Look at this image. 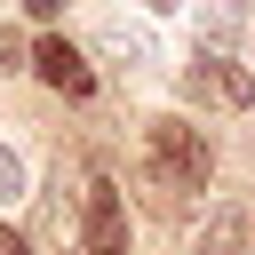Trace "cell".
Segmentation results:
<instances>
[{"label":"cell","instance_id":"1","mask_svg":"<svg viewBox=\"0 0 255 255\" xmlns=\"http://www.w3.org/2000/svg\"><path fill=\"white\" fill-rule=\"evenodd\" d=\"M143 143H151V175H159L167 191H199V183H207V135H199L191 120H151Z\"/></svg>","mask_w":255,"mask_h":255},{"label":"cell","instance_id":"2","mask_svg":"<svg viewBox=\"0 0 255 255\" xmlns=\"http://www.w3.org/2000/svg\"><path fill=\"white\" fill-rule=\"evenodd\" d=\"M183 88H191V104H223V112H247L255 104V72L231 64L223 48H199L191 72H183Z\"/></svg>","mask_w":255,"mask_h":255},{"label":"cell","instance_id":"3","mask_svg":"<svg viewBox=\"0 0 255 255\" xmlns=\"http://www.w3.org/2000/svg\"><path fill=\"white\" fill-rule=\"evenodd\" d=\"M80 247H88V255H128V207H120V191H112V183H88Z\"/></svg>","mask_w":255,"mask_h":255},{"label":"cell","instance_id":"4","mask_svg":"<svg viewBox=\"0 0 255 255\" xmlns=\"http://www.w3.org/2000/svg\"><path fill=\"white\" fill-rule=\"evenodd\" d=\"M32 72H40L48 88H64V96H96V72H88V56H80L72 40H40V48H32Z\"/></svg>","mask_w":255,"mask_h":255},{"label":"cell","instance_id":"5","mask_svg":"<svg viewBox=\"0 0 255 255\" xmlns=\"http://www.w3.org/2000/svg\"><path fill=\"white\" fill-rule=\"evenodd\" d=\"M199 32H207V48H239L247 40V0H199Z\"/></svg>","mask_w":255,"mask_h":255},{"label":"cell","instance_id":"6","mask_svg":"<svg viewBox=\"0 0 255 255\" xmlns=\"http://www.w3.org/2000/svg\"><path fill=\"white\" fill-rule=\"evenodd\" d=\"M104 48H112L120 64H159V40H151L143 24H128V16H112V24H104Z\"/></svg>","mask_w":255,"mask_h":255},{"label":"cell","instance_id":"7","mask_svg":"<svg viewBox=\"0 0 255 255\" xmlns=\"http://www.w3.org/2000/svg\"><path fill=\"white\" fill-rule=\"evenodd\" d=\"M8 199H24V159L0 143V207H8Z\"/></svg>","mask_w":255,"mask_h":255},{"label":"cell","instance_id":"8","mask_svg":"<svg viewBox=\"0 0 255 255\" xmlns=\"http://www.w3.org/2000/svg\"><path fill=\"white\" fill-rule=\"evenodd\" d=\"M24 8H32L40 24H48V16H64V0H24Z\"/></svg>","mask_w":255,"mask_h":255},{"label":"cell","instance_id":"9","mask_svg":"<svg viewBox=\"0 0 255 255\" xmlns=\"http://www.w3.org/2000/svg\"><path fill=\"white\" fill-rule=\"evenodd\" d=\"M0 255H32V247H24V231H0Z\"/></svg>","mask_w":255,"mask_h":255},{"label":"cell","instance_id":"10","mask_svg":"<svg viewBox=\"0 0 255 255\" xmlns=\"http://www.w3.org/2000/svg\"><path fill=\"white\" fill-rule=\"evenodd\" d=\"M143 8H151V16H167V8H183V0H143Z\"/></svg>","mask_w":255,"mask_h":255},{"label":"cell","instance_id":"11","mask_svg":"<svg viewBox=\"0 0 255 255\" xmlns=\"http://www.w3.org/2000/svg\"><path fill=\"white\" fill-rule=\"evenodd\" d=\"M0 64H16V40H8V32H0Z\"/></svg>","mask_w":255,"mask_h":255}]
</instances>
